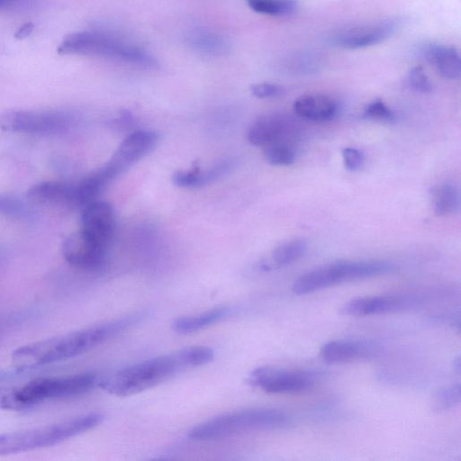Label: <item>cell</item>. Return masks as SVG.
Masks as SVG:
<instances>
[{
	"instance_id": "8",
	"label": "cell",
	"mask_w": 461,
	"mask_h": 461,
	"mask_svg": "<svg viewBox=\"0 0 461 461\" xmlns=\"http://www.w3.org/2000/svg\"><path fill=\"white\" fill-rule=\"evenodd\" d=\"M71 116L60 111L12 110L0 113V128L32 134H57L71 125Z\"/></svg>"
},
{
	"instance_id": "19",
	"label": "cell",
	"mask_w": 461,
	"mask_h": 461,
	"mask_svg": "<svg viewBox=\"0 0 461 461\" xmlns=\"http://www.w3.org/2000/svg\"><path fill=\"white\" fill-rule=\"evenodd\" d=\"M425 59L433 65L438 73L448 79L458 78L461 61L458 51L451 46L429 44L423 50Z\"/></svg>"
},
{
	"instance_id": "37",
	"label": "cell",
	"mask_w": 461,
	"mask_h": 461,
	"mask_svg": "<svg viewBox=\"0 0 461 461\" xmlns=\"http://www.w3.org/2000/svg\"><path fill=\"white\" fill-rule=\"evenodd\" d=\"M25 0H0V11L14 9L20 6Z\"/></svg>"
},
{
	"instance_id": "36",
	"label": "cell",
	"mask_w": 461,
	"mask_h": 461,
	"mask_svg": "<svg viewBox=\"0 0 461 461\" xmlns=\"http://www.w3.org/2000/svg\"><path fill=\"white\" fill-rule=\"evenodd\" d=\"M33 30V23H26L22 27L18 29V31L15 32L14 37L16 39H24L27 36H29Z\"/></svg>"
},
{
	"instance_id": "23",
	"label": "cell",
	"mask_w": 461,
	"mask_h": 461,
	"mask_svg": "<svg viewBox=\"0 0 461 461\" xmlns=\"http://www.w3.org/2000/svg\"><path fill=\"white\" fill-rule=\"evenodd\" d=\"M433 211L438 216H447L456 212L460 206V194L457 186L452 183L438 185L432 194Z\"/></svg>"
},
{
	"instance_id": "35",
	"label": "cell",
	"mask_w": 461,
	"mask_h": 461,
	"mask_svg": "<svg viewBox=\"0 0 461 461\" xmlns=\"http://www.w3.org/2000/svg\"><path fill=\"white\" fill-rule=\"evenodd\" d=\"M132 122H133V117H132L131 113L129 111L124 110V111L121 112L119 117L114 118L112 121L111 124L119 130H124V129L131 127Z\"/></svg>"
},
{
	"instance_id": "4",
	"label": "cell",
	"mask_w": 461,
	"mask_h": 461,
	"mask_svg": "<svg viewBox=\"0 0 461 461\" xmlns=\"http://www.w3.org/2000/svg\"><path fill=\"white\" fill-rule=\"evenodd\" d=\"M99 381L93 373L35 378L18 389L0 392V408L24 410L46 400L80 395L97 386Z\"/></svg>"
},
{
	"instance_id": "22",
	"label": "cell",
	"mask_w": 461,
	"mask_h": 461,
	"mask_svg": "<svg viewBox=\"0 0 461 461\" xmlns=\"http://www.w3.org/2000/svg\"><path fill=\"white\" fill-rule=\"evenodd\" d=\"M307 250V243L300 239L285 241L274 249L270 260L260 264L263 270L290 265L300 259Z\"/></svg>"
},
{
	"instance_id": "33",
	"label": "cell",
	"mask_w": 461,
	"mask_h": 461,
	"mask_svg": "<svg viewBox=\"0 0 461 461\" xmlns=\"http://www.w3.org/2000/svg\"><path fill=\"white\" fill-rule=\"evenodd\" d=\"M252 95L258 98H276L285 93V88L273 83H258L250 86Z\"/></svg>"
},
{
	"instance_id": "9",
	"label": "cell",
	"mask_w": 461,
	"mask_h": 461,
	"mask_svg": "<svg viewBox=\"0 0 461 461\" xmlns=\"http://www.w3.org/2000/svg\"><path fill=\"white\" fill-rule=\"evenodd\" d=\"M315 373L309 370L260 366L249 375V384L267 393H295L313 387Z\"/></svg>"
},
{
	"instance_id": "27",
	"label": "cell",
	"mask_w": 461,
	"mask_h": 461,
	"mask_svg": "<svg viewBox=\"0 0 461 461\" xmlns=\"http://www.w3.org/2000/svg\"><path fill=\"white\" fill-rule=\"evenodd\" d=\"M461 401V386L457 383L438 389L432 396V410L438 412L447 411L459 404Z\"/></svg>"
},
{
	"instance_id": "18",
	"label": "cell",
	"mask_w": 461,
	"mask_h": 461,
	"mask_svg": "<svg viewBox=\"0 0 461 461\" xmlns=\"http://www.w3.org/2000/svg\"><path fill=\"white\" fill-rule=\"evenodd\" d=\"M28 198L38 203L74 206L73 184L48 181L34 185Z\"/></svg>"
},
{
	"instance_id": "6",
	"label": "cell",
	"mask_w": 461,
	"mask_h": 461,
	"mask_svg": "<svg viewBox=\"0 0 461 461\" xmlns=\"http://www.w3.org/2000/svg\"><path fill=\"white\" fill-rule=\"evenodd\" d=\"M59 55H80L112 59L144 68L158 63L144 50L95 31H83L68 35L57 50Z\"/></svg>"
},
{
	"instance_id": "11",
	"label": "cell",
	"mask_w": 461,
	"mask_h": 461,
	"mask_svg": "<svg viewBox=\"0 0 461 461\" xmlns=\"http://www.w3.org/2000/svg\"><path fill=\"white\" fill-rule=\"evenodd\" d=\"M159 140L156 131L138 130L128 134L104 165L113 177L154 149Z\"/></svg>"
},
{
	"instance_id": "20",
	"label": "cell",
	"mask_w": 461,
	"mask_h": 461,
	"mask_svg": "<svg viewBox=\"0 0 461 461\" xmlns=\"http://www.w3.org/2000/svg\"><path fill=\"white\" fill-rule=\"evenodd\" d=\"M229 160H220L204 170L194 167L189 170L176 171L172 176L173 183L180 187L194 188L207 185L225 175L230 169Z\"/></svg>"
},
{
	"instance_id": "26",
	"label": "cell",
	"mask_w": 461,
	"mask_h": 461,
	"mask_svg": "<svg viewBox=\"0 0 461 461\" xmlns=\"http://www.w3.org/2000/svg\"><path fill=\"white\" fill-rule=\"evenodd\" d=\"M264 156L273 166L286 167L294 162L295 151L291 145L280 140L265 147Z\"/></svg>"
},
{
	"instance_id": "3",
	"label": "cell",
	"mask_w": 461,
	"mask_h": 461,
	"mask_svg": "<svg viewBox=\"0 0 461 461\" xmlns=\"http://www.w3.org/2000/svg\"><path fill=\"white\" fill-rule=\"evenodd\" d=\"M293 420L285 411L272 408H257L224 413L201 422L188 431L194 441H209L254 430L288 428Z\"/></svg>"
},
{
	"instance_id": "34",
	"label": "cell",
	"mask_w": 461,
	"mask_h": 461,
	"mask_svg": "<svg viewBox=\"0 0 461 461\" xmlns=\"http://www.w3.org/2000/svg\"><path fill=\"white\" fill-rule=\"evenodd\" d=\"M345 167L349 171L360 169L364 164L365 157L363 152L353 147L344 148L341 151Z\"/></svg>"
},
{
	"instance_id": "32",
	"label": "cell",
	"mask_w": 461,
	"mask_h": 461,
	"mask_svg": "<svg viewBox=\"0 0 461 461\" xmlns=\"http://www.w3.org/2000/svg\"><path fill=\"white\" fill-rule=\"evenodd\" d=\"M41 367H43V366L23 364L9 369L0 370V383L17 380L19 378L32 375V374L38 373V370Z\"/></svg>"
},
{
	"instance_id": "25",
	"label": "cell",
	"mask_w": 461,
	"mask_h": 461,
	"mask_svg": "<svg viewBox=\"0 0 461 461\" xmlns=\"http://www.w3.org/2000/svg\"><path fill=\"white\" fill-rule=\"evenodd\" d=\"M246 2L254 12L272 16L290 14L297 6L295 0H246Z\"/></svg>"
},
{
	"instance_id": "12",
	"label": "cell",
	"mask_w": 461,
	"mask_h": 461,
	"mask_svg": "<svg viewBox=\"0 0 461 461\" xmlns=\"http://www.w3.org/2000/svg\"><path fill=\"white\" fill-rule=\"evenodd\" d=\"M399 26L398 19L356 25L339 31L333 36L332 41L343 49H363L385 41L395 32Z\"/></svg>"
},
{
	"instance_id": "2",
	"label": "cell",
	"mask_w": 461,
	"mask_h": 461,
	"mask_svg": "<svg viewBox=\"0 0 461 461\" xmlns=\"http://www.w3.org/2000/svg\"><path fill=\"white\" fill-rule=\"evenodd\" d=\"M134 312L113 321L55 338L24 345L13 352V357L25 364L46 366L81 355L129 330L144 318Z\"/></svg>"
},
{
	"instance_id": "1",
	"label": "cell",
	"mask_w": 461,
	"mask_h": 461,
	"mask_svg": "<svg viewBox=\"0 0 461 461\" xmlns=\"http://www.w3.org/2000/svg\"><path fill=\"white\" fill-rule=\"evenodd\" d=\"M214 357L205 346H190L123 367L100 378L102 389L116 396H129L154 387L187 369L203 366Z\"/></svg>"
},
{
	"instance_id": "30",
	"label": "cell",
	"mask_w": 461,
	"mask_h": 461,
	"mask_svg": "<svg viewBox=\"0 0 461 461\" xmlns=\"http://www.w3.org/2000/svg\"><path fill=\"white\" fill-rule=\"evenodd\" d=\"M34 310H23L0 317V339L8 332L29 321L35 315Z\"/></svg>"
},
{
	"instance_id": "7",
	"label": "cell",
	"mask_w": 461,
	"mask_h": 461,
	"mask_svg": "<svg viewBox=\"0 0 461 461\" xmlns=\"http://www.w3.org/2000/svg\"><path fill=\"white\" fill-rule=\"evenodd\" d=\"M103 420L104 415L95 411L45 427L0 434V456L54 446L92 429Z\"/></svg>"
},
{
	"instance_id": "24",
	"label": "cell",
	"mask_w": 461,
	"mask_h": 461,
	"mask_svg": "<svg viewBox=\"0 0 461 461\" xmlns=\"http://www.w3.org/2000/svg\"><path fill=\"white\" fill-rule=\"evenodd\" d=\"M188 42L195 50L208 55H221L229 49L222 36L205 30L192 32Z\"/></svg>"
},
{
	"instance_id": "5",
	"label": "cell",
	"mask_w": 461,
	"mask_h": 461,
	"mask_svg": "<svg viewBox=\"0 0 461 461\" xmlns=\"http://www.w3.org/2000/svg\"><path fill=\"white\" fill-rule=\"evenodd\" d=\"M398 267L387 260H338L309 270L292 287L294 294H308L338 284L393 273Z\"/></svg>"
},
{
	"instance_id": "29",
	"label": "cell",
	"mask_w": 461,
	"mask_h": 461,
	"mask_svg": "<svg viewBox=\"0 0 461 461\" xmlns=\"http://www.w3.org/2000/svg\"><path fill=\"white\" fill-rule=\"evenodd\" d=\"M362 116L366 119L387 123L393 122L396 120L393 111L381 99H375L366 104Z\"/></svg>"
},
{
	"instance_id": "28",
	"label": "cell",
	"mask_w": 461,
	"mask_h": 461,
	"mask_svg": "<svg viewBox=\"0 0 461 461\" xmlns=\"http://www.w3.org/2000/svg\"><path fill=\"white\" fill-rule=\"evenodd\" d=\"M0 213L13 218L23 219L31 215L29 204L21 198L0 194Z\"/></svg>"
},
{
	"instance_id": "10",
	"label": "cell",
	"mask_w": 461,
	"mask_h": 461,
	"mask_svg": "<svg viewBox=\"0 0 461 461\" xmlns=\"http://www.w3.org/2000/svg\"><path fill=\"white\" fill-rule=\"evenodd\" d=\"M421 304L419 297L407 294L364 296L345 303L339 312L345 316L365 317L386 313H396L418 308Z\"/></svg>"
},
{
	"instance_id": "21",
	"label": "cell",
	"mask_w": 461,
	"mask_h": 461,
	"mask_svg": "<svg viewBox=\"0 0 461 461\" xmlns=\"http://www.w3.org/2000/svg\"><path fill=\"white\" fill-rule=\"evenodd\" d=\"M229 312L226 307H218L197 314L182 316L172 322V329L178 334L194 333L221 321Z\"/></svg>"
},
{
	"instance_id": "16",
	"label": "cell",
	"mask_w": 461,
	"mask_h": 461,
	"mask_svg": "<svg viewBox=\"0 0 461 461\" xmlns=\"http://www.w3.org/2000/svg\"><path fill=\"white\" fill-rule=\"evenodd\" d=\"M293 109L302 119L322 122L331 120L336 115L338 104L327 95L306 94L294 102Z\"/></svg>"
},
{
	"instance_id": "31",
	"label": "cell",
	"mask_w": 461,
	"mask_h": 461,
	"mask_svg": "<svg viewBox=\"0 0 461 461\" xmlns=\"http://www.w3.org/2000/svg\"><path fill=\"white\" fill-rule=\"evenodd\" d=\"M408 82L411 87L419 93H430L433 88L430 79L420 67H414L410 70Z\"/></svg>"
},
{
	"instance_id": "13",
	"label": "cell",
	"mask_w": 461,
	"mask_h": 461,
	"mask_svg": "<svg viewBox=\"0 0 461 461\" xmlns=\"http://www.w3.org/2000/svg\"><path fill=\"white\" fill-rule=\"evenodd\" d=\"M107 248L95 241L81 230L69 235L63 242L62 254L71 266L95 270L104 262Z\"/></svg>"
},
{
	"instance_id": "14",
	"label": "cell",
	"mask_w": 461,
	"mask_h": 461,
	"mask_svg": "<svg viewBox=\"0 0 461 461\" xmlns=\"http://www.w3.org/2000/svg\"><path fill=\"white\" fill-rule=\"evenodd\" d=\"M114 226V211L109 203L95 200L83 207L80 230L95 241L107 248Z\"/></svg>"
},
{
	"instance_id": "17",
	"label": "cell",
	"mask_w": 461,
	"mask_h": 461,
	"mask_svg": "<svg viewBox=\"0 0 461 461\" xmlns=\"http://www.w3.org/2000/svg\"><path fill=\"white\" fill-rule=\"evenodd\" d=\"M288 122L281 115L266 114L256 119L247 131V140L258 147L280 141L287 134Z\"/></svg>"
},
{
	"instance_id": "15",
	"label": "cell",
	"mask_w": 461,
	"mask_h": 461,
	"mask_svg": "<svg viewBox=\"0 0 461 461\" xmlns=\"http://www.w3.org/2000/svg\"><path fill=\"white\" fill-rule=\"evenodd\" d=\"M379 353L380 348L376 344L357 339L330 340L323 344L320 349L321 358L330 364L369 359Z\"/></svg>"
}]
</instances>
